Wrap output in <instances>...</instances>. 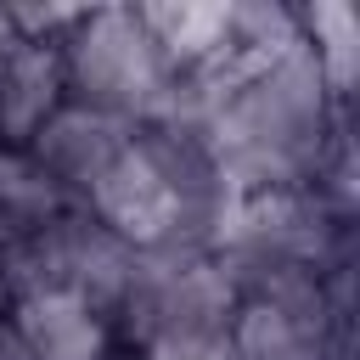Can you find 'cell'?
Returning a JSON list of instances; mask_svg holds the SVG:
<instances>
[{
	"label": "cell",
	"mask_w": 360,
	"mask_h": 360,
	"mask_svg": "<svg viewBox=\"0 0 360 360\" xmlns=\"http://www.w3.org/2000/svg\"><path fill=\"white\" fill-rule=\"evenodd\" d=\"M62 96V51L56 39H17L0 56V129L6 141H34Z\"/></svg>",
	"instance_id": "cell-1"
}]
</instances>
